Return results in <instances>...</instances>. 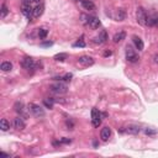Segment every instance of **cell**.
Instances as JSON below:
<instances>
[{
  "label": "cell",
  "instance_id": "obj_11",
  "mask_svg": "<svg viewBox=\"0 0 158 158\" xmlns=\"http://www.w3.org/2000/svg\"><path fill=\"white\" fill-rule=\"evenodd\" d=\"M14 127H15L16 130H24L26 127V124L24 121V119L22 117H16V119H14Z\"/></svg>",
  "mask_w": 158,
  "mask_h": 158
},
{
  "label": "cell",
  "instance_id": "obj_6",
  "mask_svg": "<svg viewBox=\"0 0 158 158\" xmlns=\"http://www.w3.org/2000/svg\"><path fill=\"white\" fill-rule=\"evenodd\" d=\"M21 66H22V68H25V69H35L36 68V63H35V61L31 57H25L24 59H22V62H21Z\"/></svg>",
  "mask_w": 158,
  "mask_h": 158
},
{
  "label": "cell",
  "instance_id": "obj_7",
  "mask_svg": "<svg viewBox=\"0 0 158 158\" xmlns=\"http://www.w3.org/2000/svg\"><path fill=\"white\" fill-rule=\"evenodd\" d=\"M87 24L89 25L90 29L96 30V29H99V27H100V20L98 17H95V16H89L87 19Z\"/></svg>",
  "mask_w": 158,
  "mask_h": 158
},
{
  "label": "cell",
  "instance_id": "obj_16",
  "mask_svg": "<svg viewBox=\"0 0 158 158\" xmlns=\"http://www.w3.org/2000/svg\"><path fill=\"white\" fill-rule=\"evenodd\" d=\"M125 131H126L127 133H130V135H137L138 132L141 131V127L137 126V125H130V126L126 127Z\"/></svg>",
  "mask_w": 158,
  "mask_h": 158
},
{
  "label": "cell",
  "instance_id": "obj_30",
  "mask_svg": "<svg viewBox=\"0 0 158 158\" xmlns=\"http://www.w3.org/2000/svg\"><path fill=\"white\" fill-rule=\"evenodd\" d=\"M32 1H35V0H21L22 5H31Z\"/></svg>",
  "mask_w": 158,
  "mask_h": 158
},
{
  "label": "cell",
  "instance_id": "obj_13",
  "mask_svg": "<svg viewBox=\"0 0 158 158\" xmlns=\"http://www.w3.org/2000/svg\"><path fill=\"white\" fill-rule=\"evenodd\" d=\"M100 137H101V140L103 141H108L111 137V128L110 127H104L100 132Z\"/></svg>",
  "mask_w": 158,
  "mask_h": 158
},
{
  "label": "cell",
  "instance_id": "obj_15",
  "mask_svg": "<svg viewBox=\"0 0 158 158\" xmlns=\"http://www.w3.org/2000/svg\"><path fill=\"white\" fill-rule=\"evenodd\" d=\"M82 5L83 8L85 9V10H89V11H94L95 10V5H94V3L90 1V0H82Z\"/></svg>",
  "mask_w": 158,
  "mask_h": 158
},
{
  "label": "cell",
  "instance_id": "obj_3",
  "mask_svg": "<svg viewBox=\"0 0 158 158\" xmlns=\"http://www.w3.org/2000/svg\"><path fill=\"white\" fill-rule=\"evenodd\" d=\"M29 110L32 113V115L36 116V117H43V116H45V110L41 108L40 105L30 104V105H29Z\"/></svg>",
  "mask_w": 158,
  "mask_h": 158
},
{
  "label": "cell",
  "instance_id": "obj_5",
  "mask_svg": "<svg viewBox=\"0 0 158 158\" xmlns=\"http://www.w3.org/2000/svg\"><path fill=\"white\" fill-rule=\"evenodd\" d=\"M126 59L128 62H131V63H135V62L138 61V56L132 49L131 46H127V47H126Z\"/></svg>",
  "mask_w": 158,
  "mask_h": 158
},
{
  "label": "cell",
  "instance_id": "obj_32",
  "mask_svg": "<svg viewBox=\"0 0 158 158\" xmlns=\"http://www.w3.org/2000/svg\"><path fill=\"white\" fill-rule=\"evenodd\" d=\"M108 56H111V51H105L104 52V57H108Z\"/></svg>",
  "mask_w": 158,
  "mask_h": 158
},
{
  "label": "cell",
  "instance_id": "obj_12",
  "mask_svg": "<svg viewBox=\"0 0 158 158\" xmlns=\"http://www.w3.org/2000/svg\"><path fill=\"white\" fill-rule=\"evenodd\" d=\"M146 25H148V26H158V15H147Z\"/></svg>",
  "mask_w": 158,
  "mask_h": 158
},
{
  "label": "cell",
  "instance_id": "obj_34",
  "mask_svg": "<svg viewBox=\"0 0 158 158\" xmlns=\"http://www.w3.org/2000/svg\"><path fill=\"white\" fill-rule=\"evenodd\" d=\"M155 62L158 63V56H156V57H155Z\"/></svg>",
  "mask_w": 158,
  "mask_h": 158
},
{
  "label": "cell",
  "instance_id": "obj_21",
  "mask_svg": "<svg viewBox=\"0 0 158 158\" xmlns=\"http://www.w3.org/2000/svg\"><path fill=\"white\" fill-rule=\"evenodd\" d=\"M125 16H126V12H125L124 9H119L117 14H116V19H117L119 21H122V20H125Z\"/></svg>",
  "mask_w": 158,
  "mask_h": 158
},
{
  "label": "cell",
  "instance_id": "obj_24",
  "mask_svg": "<svg viewBox=\"0 0 158 158\" xmlns=\"http://www.w3.org/2000/svg\"><path fill=\"white\" fill-rule=\"evenodd\" d=\"M67 59V54L66 53H59V54H56L54 56V61H59V62H63Z\"/></svg>",
  "mask_w": 158,
  "mask_h": 158
},
{
  "label": "cell",
  "instance_id": "obj_9",
  "mask_svg": "<svg viewBox=\"0 0 158 158\" xmlns=\"http://www.w3.org/2000/svg\"><path fill=\"white\" fill-rule=\"evenodd\" d=\"M78 62L84 67H89V66H93V64H94V59L91 57H89V56H82V57H79Z\"/></svg>",
  "mask_w": 158,
  "mask_h": 158
},
{
  "label": "cell",
  "instance_id": "obj_27",
  "mask_svg": "<svg viewBox=\"0 0 158 158\" xmlns=\"http://www.w3.org/2000/svg\"><path fill=\"white\" fill-rule=\"evenodd\" d=\"M145 133L146 135H148V136H155V135L157 133V131H156V130H152V128H146L145 130Z\"/></svg>",
  "mask_w": 158,
  "mask_h": 158
},
{
  "label": "cell",
  "instance_id": "obj_35",
  "mask_svg": "<svg viewBox=\"0 0 158 158\" xmlns=\"http://www.w3.org/2000/svg\"><path fill=\"white\" fill-rule=\"evenodd\" d=\"M35 1H36V3H38V1H40V0H35Z\"/></svg>",
  "mask_w": 158,
  "mask_h": 158
},
{
  "label": "cell",
  "instance_id": "obj_1",
  "mask_svg": "<svg viewBox=\"0 0 158 158\" xmlns=\"http://www.w3.org/2000/svg\"><path fill=\"white\" fill-rule=\"evenodd\" d=\"M49 90L54 93L57 95H62V94H66L68 91V88L66 84H62V83H57V84H52L49 85Z\"/></svg>",
  "mask_w": 158,
  "mask_h": 158
},
{
  "label": "cell",
  "instance_id": "obj_26",
  "mask_svg": "<svg viewBox=\"0 0 158 158\" xmlns=\"http://www.w3.org/2000/svg\"><path fill=\"white\" fill-rule=\"evenodd\" d=\"M8 12H9V10H8L6 5H5V4H3V5H1V14H0V17L4 19V17L8 15Z\"/></svg>",
  "mask_w": 158,
  "mask_h": 158
},
{
  "label": "cell",
  "instance_id": "obj_29",
  "mask_svg": "<svg viewBox=\"0 0 158 158\" xmlns=\"http://www.w3.org/2000/svg\"><path fill=\"white\" fill-rule=\"evenodd\" d=\"M72 77H73L72 74H66L64 77H62V79H63V80H66V82H69L72 79Z\"/></svg>",
  "mask_w": 158,
  "mask_h": 158
},
{
  "label": "cell",
  "instance_id": "obj_28",
  "mask_svg": "<svg viewBox=\"0 0 158 158\" xmlns=\"http://www.w3.org/2000/svg\"><path fill=\"white\" fill-rule=\"evenodd\" d=\"M73 46H74V47H85V42L83 40H79L78 42H76Z\"/></svg>",
  "mask_w": 158,
  "mask_h": 158
},
{
  "label": "cell",
  "instance_id": "obj_17",
  "mask_svg": "<svg viewBox=\"0 0 158 158\" xmlns=\"http://www.w3.org/2000/svg\"><path fill=\"white\" fill-rule=\"evenodd\" d=\"M132 40H133V43L136 45L137 49H138V51H142L143 47H145V45H143V41H142L138 36H133V37H132Z\"/></svg>",
  "mask_w": 158,
  "mask_h": 158
},
{
  "label": "cell",
  "instance_id": "obj_31",
  "mask_svg": "<svg viewBox=\"0 0 158 158\" xmlns=\"http://www.w3.org/2000/svg\"><path fill=\"white\" fill-rule=\"evenodd\" d=\"M53 42H43V43H41V46L42 47H49V46H52Z\"/></svg>",
  "mask_w": 158,
  "mask_h": 158
},
{
  "label": "cell",
  "instance_id": "obj_10",
  "mask_svg": "<svg viewBox=\"0 0 158 158\" xmlns=\"http://www.w3.org/2000/svg\"><path fill=\"white\" fill-rule=\"evenodd\" d=\"M21 11L29 20H32V19H34V9L31 8V5H22Z\"/></svg>",
  "mask_w": 158,
  "mask_h": 158
},
{
  "label": "cell",
  "instance_id": "obj_18",
  "mask_svg": "<svg viewBox=\"0 0 158 158\" xmlns=\"http://www.w3.org/2000/svg\"><path fill=\"white\" fill-rule=\"evenodd\" d=\"M126 37V34H125V31H120V32H117V34H115V36H114V42L115 43H117V42H121V41Z\"/></svg>",
  "mask_w": 158,
  "mask_h": 158
},
{
  "label": "cell",
  "instance_id": "obj_19",
  "mask_svg": "<svg viewBox=\"0 0 158 158\" xmlns=\"http://www.w3.org/2000/svg\"><path fill=\"white\" fill-rule=\"evenodd\" d=\"M0 128L3 130V131H8L9 128H10V124L6 119H1L0 120Z\"/></svg>",
  "mask_w": 158,
  "mask_h": 158
},
{
  "label": "cell",
  "instance_id": "obj_2",
  "mask_svg": "<svg viewBox=\"0 0 158 158\" xmlns=\"http://www.w3.org/2000/svg\"><path fill=\"white\" fill-rule=\"evenodd\" d=\"M91 124L94 127H99L101 124V113L98 109L91 110Z\"/></svg>",
  "mask_w": 158,
  "mask_h": 158
},
{
  "label": "cell",
  "instance_id": "obj_8",
  "mask_svg": "<svg viewBox=\"0 0 158 158\" xmlns=\"http://www.w3.org/2000/svg\"><path fill=\"white\" fill-rule=\"evenodd\" d=\"M108 41V32L105 30L100 31V34L98 35L96 37H94V43L96 45H101V43H105Z\"/></svg>",
  "mask_w": 158,
  "mask_h": 158
},
{
  "label": "cell",
  "instance_id": "obj_25",
  "mask_svg": "<svg viewBox=\"0 0 158 158\" xmlns=\"http://www.w3.org/2000/svg\"><path fill=\"white\" fill-rule=\"evenodd\" d=\"M47 34H48V30H46V29H40L38 30V37L41 40H43L47 37Z\"/></svg>",
  "mask_w": 158,
  "mask_h": 158
},
{
  "label": "cell",
  "instance_id": "obj_4",
  "mask_svg": "<svg viewBox=\"0 0 158 158\" xmlns=\"http://www.w3.org/2000/svg\"><path fill=\"white\" fill-rule=\"evenodd\" d=\"M136 19L137 22L140 25H146V20H147V12L143 8H138L137 12H136Z\"/></svg>",
  "mask_w": 158,
  "mask_h": 158
},
{
  "label": "cell",
  "instance_id": "obj_23",
  "mask_svg": "<svg viewBox=\"0 0 158 158\" xmlns=\"http://www.w3.org/2000/svg\"><path fill=\"white\" fill-rule=\"evenodd\" d=\"M14 108H15V111H16V113H19V114H22V113H24V104H22V103H19V101H17V103L15 104V106H14Z\"/></svg>",
  "mask_w": 158,
  "mask_h": 158
},
{
  "label": "cell",
  "instance_id": "obj_14",
  "mask_svg": "<svg viewBox=\"0 0 158 158\" xmlns=\"http://www.w3.org/2000/svg\"><path fill=\"white\" fill-rule=\"evenodd\" d=\"M43 10H45L43 4H38L37 6H35L34 8V19H38L43 14Z\"/></svg>",
  "mask_w": 158,
  "mask_h": 158
},
{
  "label": "cell",
  "instance_id": "obj_36",
  "mask_svg": "<svg viewBox=\"0 0 158 158\" xmlns=\"http://www.w3.org/2000/svg\"><path fill=\"white\" fill-rule=\"evenodd\" d=\"M77 1H79V0H77ZM80 1H82V0H80Z\"/></svg>",
  "mask_w": 158,
  "mask_h": 158
},
{
  "label": "cell",
  "instance_id": "obj_20",
  "mask_svg": "<svg viewBox=\"0 0 158 158\" xmlns=\"http://www.w3.org/2000/svg\"><path fill=\"white\" fill-rule=\"evenodd\" d=\"M0 68H1V71H4V72H9L12 69V64L10 62H3Z\"/></svg>",
  "mask_w": 158,
  "mask_h": 158
},
{
  "label": "cell",
  "instance_id": "obj_33",
  "mask_svg": "<svg viewBox=\"0 0 158 158\" xmlns=\"http://www.w3.org/2000/svg\"><path fill=\"white\" fill-rule=\"evenodd\" d=\"M0 155H1L3 157H10V156H9L8 153H5V152H1V153H0Z\"/></svg>",
  "mask_w": 158,
  "mask_h": 158
},
{
  "label": "cell",
  "instance_id": "obj_22",
  "mask_svg": "<svg viewBox=\"0 0 158 158\" xmlns=\"http://www.w3.org/2000/svg\"><path fill=\"white\" fill-rule=\"evenodd\" d=\"M53 103H54V99L53 98H48V99H45L43 100V104L46 108H48V109H52L53 108Z\"/></svg>",
  "mask_w": 158,
  "mask_h": 158
}]
</instances>
